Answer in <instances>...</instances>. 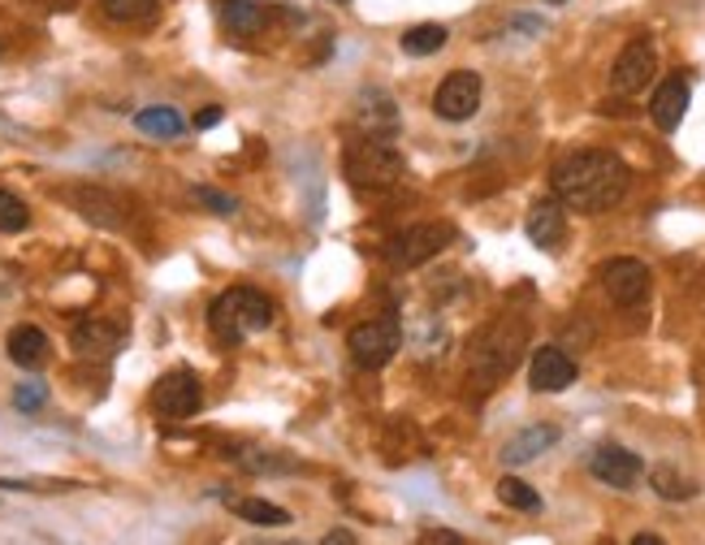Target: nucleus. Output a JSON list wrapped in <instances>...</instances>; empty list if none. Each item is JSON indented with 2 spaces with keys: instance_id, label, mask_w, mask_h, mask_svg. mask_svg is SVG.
I'll return each instance as SVG.
<instances>
[{
  "instance_id": "nucleus-1",
  "label": "nucleus",
  "mask_w": 705,
  "mask_h": 545,
  "mask_svg": "<svg viewBox=\"0 0 705 545\" xmlns=\"http://www.w3.org/2000/svg\"><path fill=\"white\" fill-rule=\"evenodd\" d=\"M628 182H632L628 165L614 152H601V147L572 152L550 169L554 200L572 213H610L628 196Z\"/></svg>"
},
{
  "instance_id": "nucleus-2",
  "label": "nucleus",
  "mask_w": 705,
  "mask_h": 545,
  "mask_svg": "<svg viewBox=\"0 0 705 545\" xmlns=\"http://www.w3.org/2000/svg\"><path fill=\"white\" fill-rule=\"evenodd\" d=\"M528 342V325L519 317H498L493 325H485L471 337L468 351V381L476 390H493L502 377H511V368L519 364V351Z\"/></svg>"
},
{
  "instance_id": "nucleus-3",
  "label": "nucleus",
  "mask_w": 705,
  "mask_h": 545,
  "mask_svg": "<svg viewBox=\"0 0 705 545\" xmlns=\"http://www.w3.org/2000/svg\"><path fill=\"white\" fill-rule=\"evenodd\" d=\"M277 321V304L264 295V291H251V286H235V291H222L208 308V329L217 333V342L238 346L247 342L251 333H264V329Z\"/></svg>"
},
{
  "instance_id": "nucleus-4",
  "label": "nucleus",
  "mask_w": 705,
  "mask_h": 545,
  "mask_svg": "<svg viewBox=\"0 0 705 545\" xmlns=\"http://www.w3.org/2000/svg\"><path fill=\"white\" fill-rule=\"evenodd\" d=\"M347 165V178H351L359 191H385L403 178V152L390 143V139H355L343 156Z\"/></svg>"
},
{
  "instance_id": "nucleus-5",
  "label": "nucleus",
  "mask_w": 705,
  "mask_h": 545,
  "mask_svg": "<svg viewBox=\"0 0 705 545\" xmlns=\"http://www.w3.org/2000/svg\"><path fill=\"white\" fill-rule=\"evenodd\" d=\"M455 229L446 221H420V225H407L403 234L390 238V264L394 269H420L429 264L433 256H442L451 247Z\"/></svg>"
},
{
  "instance_id": "nucleus-6",
  "label": "nucleus",
  "mask_w": 705,
  "mask_h": 545,
  "mask_svg": "<svg viewBox=\"0 0 705 545\" xmlns=\"http://www.w3.org/2000/svg\"><path fill=\"white\" fill-rule=\"evenodd\" d=\"M200 403H204V386H200V377H195L191 368L165 372V377L156 381V390H152V407H156L165 420H187V416L200 412Z\"/></svg>"
},
{
  "instance_id": "nucleus-7",
  "label": "nucleus",
  "mask_w": 705,
  "mask_h": 545,
  "mask_svg": "<svg viewBox=\"0 0 705 545\" xmlns=\"http://www.w3.org/2000/svg\"><path fill=\"white\" fill-rule=\"evenodd\" d=\"M398 342H403V333H398V321H390V317L363 321V325H355L351 337H347L351 359L359 368H385V364L398 355Z\"/></svg>"
},
{
  "instance_id": "nucleus-8",
  "label": "nucleus",
  "mask_w": 705,
  "mask_h": 545,
  "mask_svg": "<svg viewBox=\"0 0 705 545\" xmlns=\"http://www.w3.org/2000/svg\"><path fill=\"white\" fill-rule=\"evenodd\" d=\"M654 74H658V52H654V44L641 35V39H632V44L619 52V61H614V70H610V87H614L619 96H636V92H645V87L654 83Z\"/></svg>"
},
{
  "instance_id": "nucleus-9",
  "label": "nucleus",
  "mask_w": 705,
  "mask_h": 545,
  "mask_svg": "<svg viewBox=\"0 0 705 545\" xmlns=\"http://www.w3.org/2000/svg\"><path fill=\"white\" fill-rule=\"evenodd\" d=\"M601 286H606L610 304H619V308H641V304L649 299L654 277H649V269H645L641 260L619 256V260H610V264L601 269Z\"/></svg>"
},
{
  "instance_id": "nucleus-10",
  "label": "nucleus",
  "mask_w": 705,
  "mask_h": 545,
  "mask_svg": "<svg viewBox=\"0 0 705 545\" xmlns=\"http://www.w3.org/2000/svg\"><path fill=\"white\" fill-rule=\"evenodd\" d=\"M476 109H480V74H471V70L446 74L433 96V112L442 121H468V117H476Z\"/></svg>"
},
{
  "instance_id": "nucleus-11",
  "label": "nucleus",
  "mask_w": 705,
  "mask_h": 545,
  "mask_svg": "<svg viewBox=\"0 0 705 545\" xmlns=\"http://www.w3.org/2000/svg\"><path fill=\"white\" fill-rule=\"evenodd\" d=\"M576 359L563 351V346H537L533 351V368H528V381L537 394H563L567 386H576Z\"/></svg>"
},
{
  "instance_id": "nucleus-12",
  "label": "nucleus",
  "mask_w": 705,
  "mask_h": 545,
  "mask_svg": "<svg viewBox=\"0 0 705 545\" xmlns=\"http://www.w3.org/2000/svg\"><path fill=\"white\" fill-rule=\"evenodd\" d=\"M588 472L601 481V485H610V489H632L636 481H641V454H632V450H623V446H597L593 454H588Z\"/></svg>"
},
{
  "instance_id": "nucleus-13",
  "label": "nucleus",
  "mask_w": 705,
  "mask_h": 545,
  "mask_svg": "<svg viewBox=\"0 0 705 545\" xmlns=\"http://www.w3.org/2000/svg\"><path fill=\"white\" fill-rule=\"evenodd\" d=\"M355 121L368 139H394L398 134V105L390 92H363L359 96V109H355Z\"/></svg>"
},
{
  "instance_id": "nucleus-14",
  "label": "nucleus",
  "mask_w": 705,
  "mask_h": 545,
  "mask_svg": "<svg viewBox=\"0 0 705 545\" xmlns=\"http://www.w3.org/2000/svg\"><path fill=\"white\" fill-rule=\"evenodd\" d=\"M65 200H70L83 217L92 221V225H100V229H121V225H126L121 200L118 196H109L105 187H70V191H65Z\"/></svg>"
},
{
  "instance_id": "nucleus-15",
  "label": "nucleus",
  "mask_w": 705,
  "mask_h": 545,
  "mask_svg": "<svg viewBox=\"0 0 705 545\" xmlns=\"http://www.w3.org/2000/svg\"><path fill=\"white\" fill-rule=\"evenodd\" d=\"M121 337H126L121 325L100 321V317H87L83 325H74L70 346H74V355H83V359H109V355H118Z\"/></svg>"
},
{
  "instance_id": "nucleus-16",
  "label": "nucleus",
  "mask_w": 705,
  "mask_h": 545,
  "mask_svg": "<svg viewBox=\"0 0 705 545\" xmlns=\"http://www.w3.org/2000/svg\"><path fill=\"white\" fill-rule=\"evenodd\" d=\"M689 112V79L684 74H671L667 83H658L654 100H649V117L658 130H676Z\"/></svg>"
},
{
  "instance_id": "nucleus-17",
  "label": "nucleus",
  "mask_w": 705,
  "mask_h": 545,
  "mask_svg": "<svg viewBox=\"0 0 705 545\" xmlns=\"http://www.w3.org/2000/svg\"><path fill=\"white\" fill-rule=\"evenodd\" d=\"M528 238L541 247V251H554L563 238H567V213H563V204L559 200H537L533 209H528Z\"/></svg>"
},
{
  "instance_id": "nucleus-18",
  "label": "nucleus",
  "mask_w": 705,
  "mask_h": 545,
  "mask_svg": "<svg viewBox=\"0 0 705 545\" xmlns=\"http://www.w3.org/2000/svg\"><path fill=\"white\" fill-rule=\"evenodd\" d=\"M554 441H559V429H554V425H528V429H519L515 437H506V446H502V463H511V467L533 463V459H537V454H546Z\"/></svg>"
},
{
  "instance_id": "nucleus-19",
  "label": "nucleus",
  "mask_w": 705,
  "mask_h": 545,
  "mask_svg": "<svg viewBox=\"0 0 705 545\" xmlns=\"http://www.w3.org/2000/svg\"><path fill=\"white\" fill-rule=\"evenodd\" d=\"M217 22H222L230 35H238V39H255V35L268 26L264 9L251 4V0H217Z\"/></svg>"
},
{
  "instance_id": "nucleus-20",
  "label": "nucleus",
  "mask_w": 705,
  "mask_h": 545,
  "mask_svg": "<svg viewBox=\"0 0 705 545\" xmlns=\"http://www.w3.org/2000/svg\"><path fill=\"white\" fill-rule=\"evenodd\" d=\"M4 351H9V359L17 364V368H44L48 364V337H44V329L35 325H17L9 333V342H4Z\"/></svg>"
},
{
  "instance_id": "nucleus-21",
  "label": "nucleus",
  "mask_w": 705,
  "mask_h": 545,
  "mask_svg": "<svg viewBox=\"0 0 705 545\" xmlns=\"http://www.w3.org/2000/svg\"><path fill=\"white\" fill-rule=\"evenodd\" d=\"M134 126H139L143 134H152V139H178V134L187 130L182 112L169 109V105H152V109H139V112H134Z\"/></svg>"
},
{
  "instance_id": "nucleus-22",
  "label": "nucleus",
  "mask_w": 705,
  "mask_h": 545,
  "mask_svg": "<svg viewBox=\"0 0 705 545\" xmlns=\"http://www.w3.org/2000/svg\"><path fill=\"white\" fill-rule=\"evenodd\" d=\"M446 26H438V22H420V26H411V31H403V52L407 57H433V52H442L446 48Z\"/></svg>"
},
{
  "instance_id": "nucleus-23",
  "label": "nucleus",
  "mask_w": 705,
  "mask_h": 545,
  "mask_svg": "<svg viewBox=\"0 0 705 545\" xmlns=\"http://www.w3.org/2000/svg\"><path fill=\"white\" fill-rule=\"evenodd\" d=\"M649 485L658 489V498H667V502H689V498H697V481H689V476H680L676 467H654L649 472Z\"/></svg>"
},
{
  "instance_id": "nucleus-24",
  "label": "nucleus",
  "mask_w": 705,
  "mask_h": 545,
  "mask_svg": "<svg viewBox=\"0 0 705 545\" xmlns=\"http://www.w3.org/2000/svg\"><path fill=\"white\" fill-rule=\"evenodd\" d=\"M230 507H235L238 520H247V524H260V529H282V524H290V516H286L282 507L264 502V498H238V502H230Z\"/></svg>"
},
{
  "instance_id": "nucleus-25",
  "label": "nucleus",
  "mask_w": 705,
  "mask_h": 545,
  "mask_svg": "<svg viewBox=\"0 0 705 545\" xmlns=\"http://www.w3.org/2000/svg\"><path fill=\"white\" fill-rule=\"evenodd\" d=\"M498 498L506 507H515V511H541V494L528 481H519V476H502L498 481Z\"/></svg>"
},
{
  "instance_id": "nucleus-26",
  "label": "nucleus",
  "mask_w": 705,
  "mask_h": 545,
  "mask_svg": "<svg viewBox=\"0 0 705 545\" xmlns=\"http://www.w3.org/2000/svg\"><path fill=\"white\" fill-rule=\"evenodd\" d=\"M100 9L113 22H143V17H152L160 9V0H100Z\"/></svg>"
},
{
  "instance_id": "nucleus-27",
  "label": "nucleus",
  "mask_w": 705,
  "mask_h": 545,
  "mask_svg": "<svg viewBox=\"0 0 705 545\" xmlns=\"http://www.w3.org/2000/svg\"><path fill=\"white\" fill-rule=\"evenodd\" d=\"M26 225H31V209L13 191H0V229L4 234H22Z\"/></svg>"
},
{
  "instance_id": "nucleus-28",
  "label": "nucleus",
  "mask_w": 705,
  "mask_h": 545,
  "mask_svg": "<svg viewBox=\"0 0 705 545\" xmlns=\"http://www.w3.org/2000/svg\"><path fill=\"white\" fill-rule=\"evenodd\" d=\"M48 403V386L44 381H22L17 390H13V407L17 412H39Z\"/></svg>"
},
{
  "instance_id": "nucleus-29",
  "label": "nucleus",
  "mask_w": 705,
  "mask_h": 545,
  "mask_svg": "<svg viewBox=\"0 0 705 545\" xmlns=\"http://www.w3.org/2000/svg\"><path fill=\"white\" fill-rule=\"evenodd\" d=\"M195 200H200L204 209H213L217 217H230V213L238 209L235 196H222V191H213V187H195Z\"/></svg>"
},
{
  "instance_id": "nucleus-30",
  "label": "nucleus",
  "mask_w": 705,
  "mask_h": 545,
  "mask_svg": "<svg viewBox=\"0 0 705 545\" xmlns=\"http://www.w3.org/2000/svg\"><path fill=\"white\" fill-rule=\"evenodd\" d=\"M420 545H468L459 533H451V529H425L420 533Z\"/></svg>"
},
{
  "instance_id": "nucleus-31",
  "label": "nucleus",
  "mask_w": 705,
  "mask_h": 545,
  "mask_svg": "<svg viewBox=\"0 0 705 545\" xmlns=\"http://www.w3.org/2000/svg\"><path fill=\"white\" fill-rule=\"evenodd\" d=\"M217 121H222V109H217V105H208V109L195 117V130H213Z\"/></svg>"
},
{
  "instance_id": "nucleus-32",
  "label": "nucleus",
  "mask_w": 705,
  "mask_h": 545,
  "mask_svg": "<svg viewBox=\"0 0 705 545\" xmlns=\"http://www.w3.org/2000/svg\"><path fill=\"white\" fill-rule=\"evenodd\" d=\"M321 545H359V542H355L347 529H334V533H325V542Z\"/></svg>"
},
{
  "instance_id": "nucleus-33",
  "label": "nucleus",
  "mask_w": 705,
  "mask_h": 545,
  "mask_svg": "<svg viewBox=\"0 0 705 545\" xmlns=\"http://www.w3.org/2000/svg\"><path fill=\"white\" fill-rule=\"evenodd\" d=\"M632 545H667V542H658L654 533H641V537H632Z\"/></svg>"
},
{
  "instance_id": "nucleus-34",
  "label": "nucleus",
  "mask_w": 705,
  "mask_h": 545,
  "mask_svg": "<svg viewBox=\"0 0 705 545\" xmlns=\"http://www.w3.org/2000/svg\"><path fill=\"white\" fill-rule=\"evenodd\" d=\"M247 545H273V542H247ZM277 545H299V542H277Z\"/></svg>"
},
{
  "instance_id": "nucleus-35",
  "label": "nucleus",
  "mask_w": 705,
  "mask_h": 545,
  "mask_svg": "<svg viewBox=\"0 0 705 545\" xmlns=\"http://www.w3.org/2000/svg\"><path fill=\"white\" fill-rule=\"evenodd\" d=\"M550 4H563V0H550Z\"/></svg>"
},
{
  "instance_id": "nucleus-36",
  "label": "nucleus",
  "mask_w": 705,
  "mask_h": 545,
  "mask_svg": "<svg viewBox=\"0 0 705 545\" xmlns=\"http://www.w3.org/2000/svg\"><path fill=\"white\" fill-rule=\"evenodd\" d=\"M334 4H347V0H334Z\"/></svg>"
}]
</instances>
